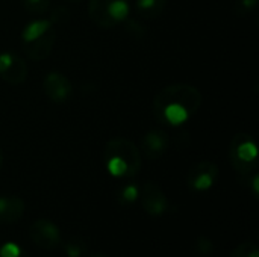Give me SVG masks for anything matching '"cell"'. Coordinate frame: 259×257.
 Listing matches in <instances>:
<instances>
[{"label": "cell", "mask_w": 259, "mask_h": 257, "mask_svg": "<svg viewBox=\"0 0 259 257\" xmlns=\"http://www.w3.org/2000/svg\"><path fill=\"white\" fill-rule=\"evenodd\" d=\"M129 0H90L88 15L91 21L103 29H109L124 23L129 17Z\"/></svg>", "instance_id": "4"}, {"label": "cell", "mask_w": 259, "mask_h": 257, "mask_svg": "<svg viewBox=\"0 0 259 257\" xmlns=\"http://www.w3.org/2000/svg\"><path fill=\"white\" fill-rule=\"evenodd\" d=\"M24 9L32 15H41L47 12L50 6V0H23Z\"/></svg>", "instance_id": "18"}, {"label": "cell", "mask_w": 259, "mask_h": 257, "mask_svg": "<svg viewBox=\"0 0 259 257\" xmlns=\"http://www.w3.org/2000/svg\"><path fill=\"white\" fill-rule=\"evenodd\" d=\"M219 177V167L212 161L197 162L187 174V185L196 192L209 191Z\"/></svg>", "instance_id": "5"}, {"label": "cell", "mask_w": 259, "mask_h": 257, "mask_svg": "<svg viewBox=\"0 0 259 257\" xmlns=\"http://www.w3.org/2000/svg\"><path fill=\"white\" fill-rule=\"evenodd\" d=\"M124 29L134 36V38H141L143 35H144V29H143V26L138 23V21H135V20H131L129 17L124 20Z\"/></svg>", "instance_id": "22"}, {"label": "cell", "mask_w": 259, "mask_h": 257, "mask_svg": "<svg viewBox=\"0 0 259 257\" xmlns=\"http://www.w3.org/2000/svg\"><path fill=\"white\" fill-rule=\"evenodd\" d=\"M3 161H5V156H3V151H2V148H0V168H2V165H3Z\"/></svg>", "instance_id": "24"}, {"label": "cell", "mask_w": 259, "mask_h": 257, "mask_svg": "<svg viewBox=\"0 0 259 257\" xmlns=\"http://www.w3.org/2000/svg\"><path fill=\"white\" fill-rule=\"evenodd\" d=\"M94 257H105V256H94Z\"/></svg>", "instance_id": "26"}, {"label": "cell", "mask_w": 259, "mask_h": 257, "mask_svg": "<svg viewBox=\"0 0 259 257\" xmlns=\"http://www.w3.org/2000/svg\"><path fill=\"white\" fill-rule=\"evenodd\" d=\"M42 89L47 98L56 105L67 103L73 95V85L70 79L61 71H50L42 80Z\"/></svg>", "instance_id": "7"}, {"label": "cell", "mask_w": 259, "mask_h": 257, "mask_svg": "<svg viewBox=\"0 0 259 257\" xmlns=\"http://www.w3.org/2000/svg\"><path fill=\"white\" fill-rule=\"evenodd\" d=\"M24 201L20 197H0V224H14L24 215Z\"/></svg>", "instance_id": "12"}, {"label": "cell", "mask_w": 259, "mask_h": 257, "mask_svg": "<svg viewBox=\"0 0 259 257\" xmlns=\"http://www.w3.org/2000/svg\"><path fill=\"white\" fill-rule=\"evenodd\" d=\"M68 17H70L68 9L64 8V6H58V8H55V11H53L50 18L53 20L55 24H61V23H65L68 20Z\"/></svg>", "instance_id": "23"}, {"label": "cell", "mask_w": 259, "mask_h": 257, "mask_svg": "<svg viewBox=\"0 0 259 257\" xmlns=\"http://www.w3.org/2000/svg\"><path fill=\"white\" fill-rule=\"evenodd\" d=\"M55 27V23L52 18H36L30 23H27L21 32V39L23 44H27L33 39H36L38 36L44 35L46 32H49L50 29Z\"/></svg>", "instance_id": "13"}, {"label": "cell", "mask_w": 259, "mask_h": 257, "mask_svg": "<svg viewBox=\"0 0 259 257\" xmlns=\"http://www.w3.org/2000/svg\"><path fill=\"white\" fill-rule=\"evenodd\" d=\"M202 106V92L188 83H173L162 88L153 98L155 118L170 127L190 121Z\"/></svg>", "instance_id": "1"}, {"label": "cell", "mask_w": 259, "mask_h": 257, "mask_svg": "<svg viewBox=\"0 0 259 257\" xmlns=\"http://www.w3.org/2000/svg\"><path fill=\"white\" fill-rule=\"evenodd\" d=\"M138 198H140V188L134 183L124 185L117 194V200L121 204H134Z\"/></svg>", "instance_id": "15"}, {"label": "cell", "mask_w": 259, "mask_h": 257, "mask_svg": "<svg viewBox=\"0 0 259 257\" xmlns=\"http://www.w3.org/2000/svg\"><path fill=\"white\" fill-rule=\"evenodd\" d=\"M27 77V64L26 61L12 52L0 53V79L8 85H21Z\"/></svg>", "instance_id": "8"}, {"label": "cell", "mask_w": 259, "mask_h": 257, "mask_svg": "<svg viewBox=\"0 0 259 257\" xmlns=\"http://www.w3.org/2000/svg\"><path fill=\"white\" fill-rule=\"evenodd\" d=\"M196 250H197V254L200 257H209L214 253V244L209 238L200 236L196 242Z\"/></svg>", "instance_id": "20"}, {"label": "cell", "mask_w": 259, "mask_h": 257, "mask_svg": "<svg viewBox=\"0 0 259 257\" xmlns=\"http://www.w3.org/2000/svg\"><path fill=\"white\" fill-rule=\"evenodd\" d=\"M102 161L106 171L117 179H131L141 170V151L127 138L118 136L106 142Z\"/></svg>", "instance_id": "2"}, {"label": "cell", "mask_w": 259, "mask_h": 257, "mask_svg": "<svg viewBox=\"0 0 259 257\" xmlns=\"http://www.w3.org/2000/svg\"><path fill=\"white\" fill-rule=\"evenodd\" d=\"M229 257H259V248L253 242H243L240 244Z\"/></svg>", "instance_id": "17"}, {"label": "cell", "mask_w": 259, "mask_h": 257, "mask_svg": "<svg viewBox=\"0 0 259 257\" xmlns=\"http://www.w3.org/2000/svg\"><path fill=\"white\" fill-rule=\"evenodd\" d=\"M0 257H29V254L23 251L20 245L14 242H6L0 245Z\"/></svg>", "instance_id": "19"}, {"label": "cell", "mask_w": 259, "mask_h": 257, "mask_svg": "<svg viewBox=\"0 0 259 257\" xmlns=\"http://www.w3.org/2000/svg\"><path fill=\"white\" fill-rule=\"evenodd\" d=\"M55 41H56V32L53 27L49 32H46L44 35L38 36L36 39L24 44L26 55L32 61H44L50 56V53L55 47Z\"/></svg>", "instance_id": "11"}, {"label": "cell", "mask_w": 259, "mask_h": 257, "mask_svg": "<svg viewBox=\"0 0 259 257\" xmlns=\"http://www.w3.org/2000/svg\"><path fill=\"white\" fill-rule=\"evenodd\" d=\"M229 161L241 177L252 176L258 168V145L255 138L244 132L237 133L229 144Z\"/></svg>", "instance_id": "3"}, {"label": "cell", "mask_w": 259, "mask_h": 257, "mask_svg": "<svg viewBox=\"0 0 259 257\" xmlns=\"http://www.w3.org/2000/svg\"><path fill=\"white\" fill-rule=\"evenodd\" d=\"M167 0H135V9L140 14V17L153 20L162 15L165 11Z\"/></svg>", "instance_id": "14"}, {"label": "cell", "mask_w": 259, "mask_h": 257, "mask_svg": "<svg viewBox=\"0 0 259 257\" xmlns=\"http://www.w3.org/2000/svg\"><path fill=\"white\" fill-rule=\"evenodd\" d=\"M64 250L68 257H80L85 253L87 245L80 238H70L67 244L64 245Z\"/></svg>", "instance_id": "16"}, {"label": "cell", "mask_w": 259, "mask_h": 257, "mask_svg": "<svg viewBox=\"0 0 259 257\" xmlns=\"http://www.w3.org/2000/svg\"><path fill=\"white\" fill-rule=\"evenodd\" d=\"M259 0H237L235 3V12L238 15H249L253 12L258 6Z\"/></svg>", "instance_id": "21"}, {"label": "cell", "mask_w": 259, "mask_h": 257, "mask_svg": "<svg viewBox=\"0 0 259 257\" xmlns=\"http://www.w3.org/2000/svg\"><path fill=\"white\" fill-rule=\"evenodd\" d=\"M70 2H79V0H70Z\"/></svg>", "instance_id": "25"}, {"label": "cell", "mask_w": 259, "mask_h": 257, "mask_svg": "<svg viewBox=\"0 0 259 257\" xmlns=\"http://www.w3.org/2000/svg\"><path fill=\"white\" fill-rule=\"evenodd\" d=\"M140 200L146 214L150 217H161L168 209V200L164 191L153 182H146L140 188Z\"/></svg>", "instance_id": "9"}, {"label": "cell", "mask_w": 259, "mask_h": 257, "mask_svg": "<svg viewBox=\"0 0 259 257\" xmlns=\"http://www.w3.org/2000/svg\"><path fill=\"white\" fill-rule=\"evenodd\" d=\"M29 236L32 242L42 250H55L61 242V232L58 226L46 218L36 220L29 227Z\"/></svg>", "instance_id": "6"}, {"label": "cell", "mask_w": 259, "mask_h": 257, "mask_svg": "<svg viewBox=\"0 0 259 257\" xmlns=\"http://www.w3.org/2000/svg\"><path fill=\"white\" fill-rule=\"evenodd\" d=\"M170 147V136L162 129H152L149 130L141 141V150L147 159L156 161L167 153Z\"/></svg>", "instance_id": "10"}]
</instances>
